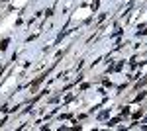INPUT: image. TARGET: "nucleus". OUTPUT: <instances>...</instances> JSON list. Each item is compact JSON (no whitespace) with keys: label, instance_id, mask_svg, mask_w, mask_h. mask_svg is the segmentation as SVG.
Wrapping results in <instances>:
<instances>
[{"label":"nucleus","instance_id":"obj_1","mask_svg":"<svg viewBox=\"0 0 147 131\" xmlns=\"http://www.w3.org/2000/svg\"><path fill=\"white\" fill-rule=\"evenodd\" d=\"M6 45H8V39H4V41L0 43V49H6Z\"/></svg>","mask_w":147,"mask_h":131}]
</instances>
